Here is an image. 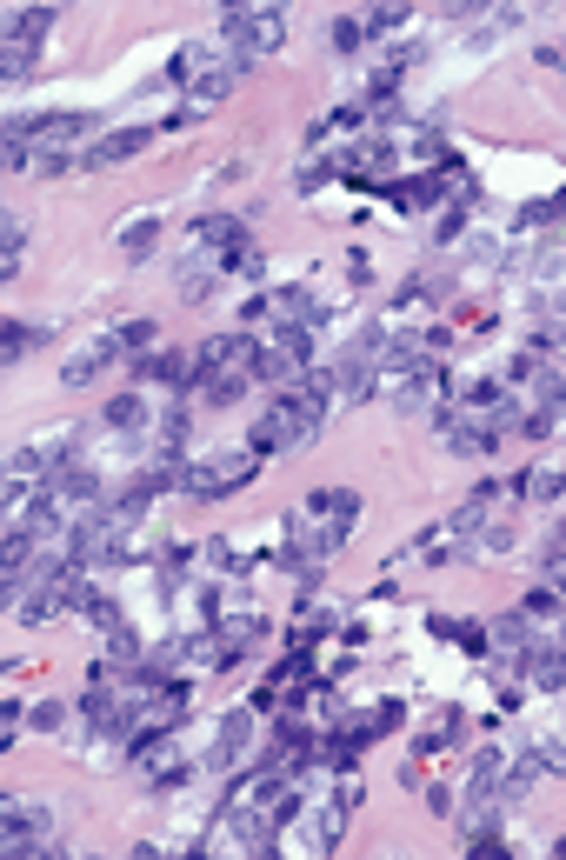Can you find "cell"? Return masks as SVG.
Returning <instances> with one entry per match:
<instances>
[{
	"instance_id": "cell-1",
	"label": "cell",
	"mask_w": 566,
	"mask_h": 860,
	"mask_svg": "<svg viewBox=\"0 0 566 860\" xmlns=\"http://www.w3.org/2000/svg\"><path fill=\"white\" fill-rule=\"evenodd\" d=\"M287 40V20L274 13V7H247V0H227V13H220V47L240 60V67H254V60H267L274 47Z\"/></svg>"
},
{
	"instance_id": "cell-2",
	"label": "cell",
	"mask_w": 566,
	"mask_h": 860,
	"mask_svg": "<svg viewBox=\"0 0 566 860\" xmlns=\"http://www.w3.org/2000/svg\"><path fill=\"white\" fill-rule=\"evenodd\" d=\"M254 454L240 447V454H207V461H187L180 467V487L193 494V501H220V494H234V487H247L254 481Z\"/></svg>"
},
{
	"instance_id": "cell-3",
	"label": "cell",
	"mask_w": 566,
	"mask_h": 860,
	"mask_svg": "<svg viewBox=\"0 0 566 860\" xmlns=\"http://www.w3.org/2000/svg\"><path fill=\"white\" fill-rule=\"evenodd\" d=\"M254 734H260V708H234V714H220V728H214V754H207V768H214V774H234V768L247 761V748H254Z\"/></svg>"
},
{
	"instance_id": "cell-4",
	"label": "cell",
	"mask_w": 566,
	"mask_h": 860,
	"mask_svg": "<svg viewBox=\"0 0 566 860\" xmlns=\"http://www.w3.org/2000/svg\"><path fill=\"white\" fill-rule=\"evenodd\" d=\"M140 147H153V127H120V134H100L93 147H80L73 167H113V160H133Z\"/></svg>"
},
{
	"instance_id": "cell-5",
	"label": "cell",
	"mask_w": 566,
	"mask_h": 860,
	"mask_svg": "<svg viewBox=\"0 0 566 860\" xmlns=\"http://www.w3.org/2000/svg\"><path fill=\"white\" fill-rule=\"evenodd\" d=\"M440 434H447V447H454V454H467V461L500 447V434H494V427H487V414H474V407H467V414H440Z\"/></svg>"
},
{
	"instance_id": "cell-6",
	"label": "cell",
	"mask_w": 566,
	"mask_h": 860,
	"mask_svg": "<svg viewBox=\"0 0 566 860\" xmlns=\"http://www.w3.org/2000/svg\"><path fill=\"white\" fill-rule=\"evenodd\" d=\"M113 360H120V340H113V334H93V340H87V347H80V354H73L67 367H60V380H67V387H80V380L107 374Z\"/></svg>"
},
{
	"instance_id": "cell-7",
	"label": "cell",
	"mask_w": 566,
	"mask_h": 860,
	"mask_svg": "<svg viewBox=\"0 0 566 860\" xmlns=\"http://www.w3.org/2000/svg\"><path fill=\"white\" fill-rule=\"evenodd\" d=\"M220 274H227V267H220V254L193 247V260L180 267V300H207V294L220 287Z\"/></svg>"
},
{
	"instance_id": "cell-8",
	"label": "cell",
	"mask_w": 566,
	"mask_h": 860,
	"mask_svg": "<svg viewBox=\"0 0 566 860\" xmlns=\"http://www.w3.org/2000/svg\"><path fill=\"white\" fill-rule=\"evenodd\" d=\"M207 73H214V47H207V40H187V47L167 60V80H173V87H200Z\"/></svg>"
},
{
	"instance_id": "cell-9",
	"label": "cell",
	"mask_w": 566,
	"mask_h": 860,
	"mask_svg": "<svg viewBox=\"0 0 566 860\" xmlns=\"http://www.w3.org/2000/svg\"><path fill=\"white\" fill-rule=\"evenodd\" d=\"M247 387H254V374H247V367H227V374L200 380V387H193V401H200V407H234Z\"/></svg>"
},
{
	"instance_id": "cell-10",
	"label": "cell",
	"mask_w": 566,
	"mask_h": 860,
	"mask_svg": "<svg viewBox=\"0 0 566 860\" xmlns=\"http://www.w3.org/2000/svg\"><path fill=\"white\" fill-rule=\"evenodd\" d=\"M100 427H113V434H140V427H153V407H147L140 394H113V401H107V414H100Z\"/></svg>"
},
{
	"instance_id": "cell-11",
	"label": "cell",
	"mask_w": 566,
	"mask_h": 860,
	"mask_svg": "<svg viewBox=\"0 0 566 860\" xmlns=\"http://www.w3.org/2000/svg\"><path fill=\"white\" fill-rule=\"evenodd\" d=\"M153 240H160V214H133V220L120 227V254H127V260H147Z\"/></svg>"
},
{
	"instance_id": "cell-12",
	"label": "cell",
	"mask_w": 566,
	"mask_h": 860,
	"mask_svg": "<svg viewBox=\"0 0 566 860\" xmlns=\"http://www.w3.org/2000/svg\"><path fill=\"white\" fill-rule=\"evenodd\" d=\"M214 641L240 654V648H254V641H267V621H260V614H227V621L214 627Z\"/></svg>"
},
{
	"instance_id": "cell-13",
	"label": "cell",
	"mask_w": 566,
	"mask_h": 860,
	"mask_svg": "<svg viewBox=\"0 0 566 860\" xmlns=\"http://www.w3.org/2000/svg\"><path fill=\"white\" fill-rule=\"evenodd\" d=\"M33 60H40V47H27V40L0 33V80H27V73H33Z\"/></svg>"
},
{
	"instance_id": "cell-14",
	"label": "cell",
	"mask_w": 566,
	"mask_h": 860,
	"mask_svg": "<svg viewBox=\"0 0 566 860\" xmlns=\"http://www.w3.org/2000/svg\"><path fill=\"white\" fill-rule=\"evenodd\" d=\"M407 20H414V7H400V0H394V7H380V13H367V20H360V33H367V40H394Z\"/></svg>"
},
{
	"instance_id": "cell-15",
	"label": "cell",
	"mask_w": 566,
	"mask_h": 860,
	"mask_svg": "<svg viewBox=\"0 0 566 860\" xmlns=\"http://www.w3.org/2000/svg\"><path fill=\"white\" fill-rule=\"evenodd\" d=\"M514 487H520L527 501H547V507H554V501H560V467H540V474H520Z\"/></svg>"
},
{
	"instance_id": "cell-16",
	"label": "cell",
	"mask_w": 566,
	"mask_h": 860,
	"mask_svg": "<svg viewBox=\"0 0 566 860\" xmlns=\"http://www.w3.org/2000/svg\"><path fill=\"white\" fill-rule=\"evenodd\" d=\"M520 614H527V621H554V614H560V587H554V581H540V587L520 601Z\"/></svg>"
},
{
	"instance_id": "cell-17",
	"label": "cell",
	"mask_w": 566,
	"mask_h": 860,
	"mask_svg": "<svg viewBox=\"0 0 566 860\" xmlns=\"http://www.w3.org/2000/svg\"><path fill=\"white\" fill-rule=\"evenodd\" d=\"M113 340H120V354H140V347H153V320H140V314H133V320H120V327H113Z\"/></svg>"
},
{
	"instance_id": "cell-18",
	"label": "cell",
	"mask_w": 566,
	"mask_h": 860,
	"mask_svg": "<svg viewBox=\"0 0 566 860\" xmlns=\"http://www.w3.org/2000/svg\"><path fill=\"white\" fill-rule=\"evenodd\" d=\"M487 514H494V507H487V494H480V501H467V507L454 514V534H480V527H487Z\"/></svg>"
},
{
	"instance_id": "cell-19",
	"label": "cell",
	"mask_w": 566,
	"mask_h": 860,
	"mask_svg": "<svg viewBox=\"0 0 566 860\" xmlns=\"http://www.w3.org/2000/svg\"><path fill=\"white\" fill-rule=\"evenodd\" d=\"M27 721H33L40 734H60V728H67V708H60V701H33V714H27Z\"/></svg>"
},
{
	"instance_id": "cell-20",
	"label": "cell",
	"mask_w": 566,
	"mask_h": 860,
	"mask_svg": "<svg viewBox=\"0 0 566 860\" xmlns=\"http://www.w3.org/2000/svg\"><path fill=\"white\" fill-rule=\"evenodd\" d=\"M334 174H340V160H314V167L300 174V194H320V187H327Z\"/></svg>"
},
{
	"instance_id": "cell-21",
	"label": "cell",
	"mask_w": 566,
	"mask_h": 860,
	"mask_svg": "<svg viewBox=\"0 0 566 860\" xmlns=\"http://www.w3.org/2000/svg\"><path fill=\"white\" fill-rule=\"evenodd\" d=\"M360 40H367V33H360V20H334V47H340V53H354Z\"/></svg>"
}]
</instances>
